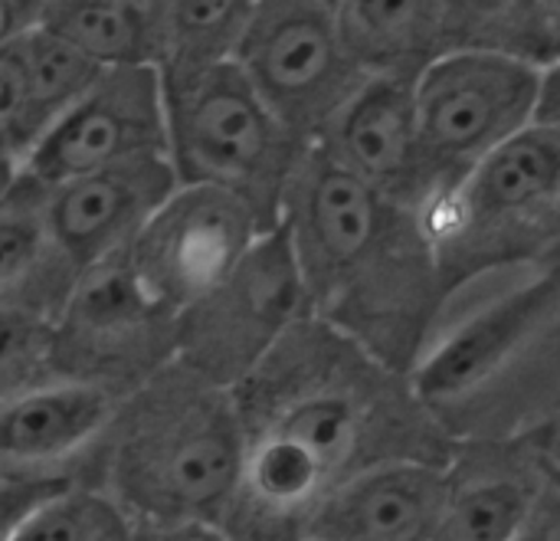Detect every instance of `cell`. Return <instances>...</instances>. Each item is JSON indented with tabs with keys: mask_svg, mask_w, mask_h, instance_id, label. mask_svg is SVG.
Here are the masks:
<instances>
[{
	"mask_svg": "<svg viewBox=\"0 0 560 541\" xmlns=\"http://www.w3.org/2000/svg\"><path fill=\"white\" fill-rule=\"evenodd\" d=\"M246 460L220 522L230 541H308L354 476L400 460L450 467L456 440L400 375L318 319H302L233 388Z\"/></svg>",
	"mask_w": 560,
	"mask_h": 541,
	"instance_id": "cell-1",
	"label": "cell"
},
{
	"mask_svg": "<svg viewBox=\"0 0 560 541\" xmlns=\"http://www.w3.org/2000/svg\"><path fill=\"white\" fill-rule=\"evenodd\" d=\"M279 223L312 319L387 368L413 375L450 302L427 217L364 184L322 145H308Z\"/></svg>",
	"mask_w": 560,
	"mask_h": 541,
	"instance_id": "cell-2",
	"label": "cell"
},
{
	"mask_svg": "<svg viewBox=\"0 0 560 541\" xmlns=\"http://www.w3.org/2000/svg\"><path fill=\"white\" fill-rule=\"evenodd\" d=\"M410 381L456 444L558 427L560 250L456 292Z\"/></svg>",
	"mask_w": 560,
	"mask_h": 541,
	"instance_id": "cell-3",
	"label": "cell"
},
{
	"mask_svg": "<svg viewBox=\"0 0 560 541\" xmlns=\"http://www.w3.org/2000/svg\"><path fill=\"white\" fill-rule=\"evenodd\" d=\"M243 460L233 391L174 361L115 407L79 486L112 499L131 526H220Z\"/></svg>",
	"mask_w": 560,
	"mask_h": 541,
	"instance_id": "cell-4",
	"label": "cell"
},
{
	"mask_svg": "<svg viewBox=\"0 0 560 541\" xmlns=\"http://www.w3.org/2000/svg\"><path fill=\"white\" fill-rule=\"evenodd\" d=\"M450 299L560 250V131L532 125L472 168L430 214ZM450 306V302H446Z\"/></svg>",
	"mask_w": 560,
	"mask_h": 541,
	"instance_id": "cell-5",
	"label": "cell"
},
{
	"mask_svg": "<svg viewBox=\"0 0 560 541\" xmlns=\"http://www.w3.org/2000/svg\"><path fill=\"white\" fill-rule=\"evenodd\" d=\"M161 82L177 184L230 191L269 230L279 227L282 197L308 145L282 125L233 59Z\"/></svg>",
	"mask_w": 560,
	"mask_h": 541,
	"instance_id": "cell-6",
	"label": "cell"
},
{
	"mask_svg": "<svg viewBox=\"0 0 560 541\" xmlns=\"http://www.w3.org/2000/svg\"><path fill=\"white\" fill-rule=\"evenodd\" d=\"M177 319L128 256L85 269L52 319V378L125 401L177 361Z\"/></svg>",
	"mask_w": 560,
	"mask_h": 541,
	"instance_id": "cell-7",
	"label": "cell"
},
{
	"mask_svg": "<svg viewBox=\"0 0 560 541\" xmlns=\"http://www.w3.org/2000/svg\"><path fill=\"white\" fill-rule=\"evenodd\" d=\"M538 99L541 69L502 56L443 53L417 79V122L433 207L492 151L538 122Z\"/></svg>",
	"mask_w": 560,
	"mask_h": 541,
	"instance_id": "cell-8",
	"label": "cell"
},
{
	"mask_svg": "<svg viewBox=\"0 0 560 541\" xmlns=\"http://www.w3.org/2000/svg\"><path fill=\"white\" fill-rule=\"evenodd\" d=\"M308 315V292L279 223L217 289L180 312L177 361L233 391Z\"/></svg>",
	"mask_w": 560,
	"mask_h": 541,
	"instance_id": "cell-9",
	"label": "cell"
},
{
	"mask_svg": "<svg viewBox=\"0 0 560 541\" xmlns=\"http://www.w3.org/2000/svg\"><path fill=\"white\" fill-rule=\"evenodd\" d=\"M233 62L305 145H315L368 82L328 0H256Z\"/></svg>",
	"mask_w": 560,
	"mask_h": 541,
	"instance_id": "cell-10",
	"label": "cell"
},
{
	"mask_svg": "<svg viewBox=\"0 0 560 541\" xmlns=\"http://www.w3.org/2000/svg\"><path fill=\"white\" fill-rule=\"evenodd\" d=\"M269 227L230 191L177 184L131 243L128 266L177 315L217 289Z\"/></svg>",
	"mask_w": 560,
	"mask_h": 541,
	"instance_id": "cell-11",
	"label": "cell"
},
{
	"mask_svg": "<svg viewBox=\"0 0 560 541\" xmlns=\"http://www.w3.org/2000/svg\"><path fill=\"white\" fill-rule=\"evenodd\" d=\"M167 158L161 69H108L30 151L23 171L43 184Z\"/></svg>",
	"mask_w": 560,
	"mask_h": 541,
	"instance_id": "cell-12",
	"label": "cell"
},
{
	"mask_svg": "<svg viewBox=\"0 0 560 541\" xmlns=\"http://www.w3.org/2000/svg\"><path fill=\"white\" fill-rule=\"evenodd\" d=\"M118 404L62 378L0 401V480L79 486Z\"/></svg>",
	"mask_w": 560,
	"mask_h": 541,
	"instance_id": "cell-13",
	"label": "cell"
},
{
	"mask_svg": "<svg viewBox=\"0 0 560 541\" xmlns=\"http://www.w3.org/2000/svg\"><path fill=\"white\" fill-rule=\"evenodd\" d=\"M43 187L52 237L85 273L131 250L144 223L177 191V174L167 158H148Z\"/></svg>",
	"mask_w": 560,
	"mask_h": 541,
	"instance_id": "cell-14",
	"label": "cell"
},
{
	"mask_svg": "<svg viewBox=\"0 0 560 541\" xmlns=\"http://www.w3.org/2000/svg\"><path fill=\"white\" fill-rule=\"evenodd\" d=\"M384 197L430 214L433 184L417 122V79H368L315 141Z\"/></svg>",
	"mask_w": 560,
	"mask_h": 541,
	"instance_id": "cell-15",
	"label": "cell"
},
{
	"mask_svg": "<svg viewBox=\"0 0 560 541\" xmlns=\"http://www.w3.org/2000/svg\"><path fill=\"white\" fill-rule=\"evenodd\" d=\"M548 473L538 437L459 444L446 467L450 496L430 541H515Z\"/></svg>",
	"mask_w": 560,
	"mask_h": 541,
	"instance_id": "cell-16",
	"label": "cell"
},
{
	"mask_svg": "<svg viewBox=\"0 0 560 541\" xmlns=\"http://www.w3.org/2000/svg\"><path fill=\"white\" fill-rule=\"evenodd\" d=\"M446 496V467L384 463L345 483L318 509L308 541H430Z\"/></svg>",
	"mask_w": 560,
	"mask_h": 541,
	"instance_id": "cell-17",
	"label": "cell"
},
{
	"mask_svg": "<svg viewBox=\"0 0 560 541\" xmlns=\"http://www.w3.org/2000/svg\"><path fill=\"white\" fill-rule=\"evenodd\" d=\"M79 276L52 237L43 181L23 171L0 204V306L52 322Z\"/></svg>",
	"mask_w": 560,
	"mask_h": 541,
	"instance_id": "cell-18",
	"label": "cell"
},
{
	"mask_svg": "<svg viewBox=\"0 0 560 541\" xmlns=\"http://www.w3.org/2000/svg\"><path fill=\"white\" fill-rule=\"evenodd\" d=\"M335 16L368 79H420L443 56L440 0H338Z\"/></svg>",
	"mask_w": 560,
	"mask_h": 541,
	"instance_id": "cell-19",
	"label": "cell"
},
{
	"mask_svg": "<svg viewBox=\"0 0 560 541\" xmlns=\"http://www.w3.org/2000/svg\"><path fill=\"white\" fill-rule=\"evenodd\" d=\"M43 26L102 69H161V20L154 0H49Z\"/></svg>",
	"mask_w": 560,
	"mask_h": 541,
	"instance_id": "cell-20",
	"label": "cell"
},
{
	"mask_svg": "<svg viewBox=\"0 0 560 541\" xmlns=\"http://www.w3.org/2000/svg\"><path fill=\"white\" fill-rule=\"evenodd\" d=\"M443 53H479L548 69L558 59L548 0H440Z\"/></svg>",
	"mask_w": 560,
	"mask_h": 541,
	"instance_id": "cell-21",
	"label": "cell"
},
{
	"mask_svg": "<svg viewBox=\"0 0 560 541\" xmlns=\"http://www.w3.org/2000/svg\"><path fill=\"white\" fill-rule=\"evenodd\" d=\"M161 20V76L230 62L256 0H154Z\"/></svg>",
	"mask_w": 560,
	"mask_h": 541,
	"instance_id": "cell-22",
	"label": "cell"
},
{
	"mask_svg": "<svg viewBox=\"0 0 560 541\" xmlns=\"http://www.w3.org/2000/svg\"><path fill=\"white\" fill-rule=\"evenodd\" d=\"M23 62L39 138L108 72L43 26H30L23 33Z\"/></svg>",
	"mask_w": 560,
	"mask_h": 541,
	"instance_id": "cell-23",
	"label": "cell"
},
{
	"mask_svg": "<svg viewBox=\"0 0 560 541\" xmlns=\"http://www.w3.org/2000/svg\"><path fill=\"white\" fill-rule=\"evenodd\" d=\"M10 541H131V522L102 493L66 486L46 499Z\"/></svg>",
	"mask_w": 560,
	"mask_h": 541,
	"instance_id": "cell-24",
	"label": "cell"
},
{
	"mask_svg": "<svg viewBox=\"0 0 560 541\" xmlns=\"http://www.w3.org/2000/svg\"><path fill=\"white\" fill-rule=\"evenodd\" d=\"M52 378V322L0 306V401Z\"/></svg>",
	"mask_w": 560,
	"mask_h": 541,
	"instance_id": "cell-25",
	"label": "cell"
},
{
	"mask_svg": "<svg viewBox=\"0 0 560 541\" xmlns=\"http://www.w3.org/2000/svg\"><path fill=\"white\" fill-rule=\"evenodd\" d=\"M36 122L23 62V36L0 49V151L16 158L20 164L36 148Z\"/></svg>",
	"mask_w": 560,
	"mask_h": 541,
	"instance_id": "cell-26",
	"label": "cell"
},
{
	"mask_svg": "<svg viewBox=\"0 0 560 541\" xmlns=\"http://www.w3.org/2000/svg\"><path fill=\"white\" fill-rule=\"evenodd\" d=\"M66 483H3L0 480V541L13 539V532Z\"/></svg>",
	"mask_w": 560,
	"mask_h": 541,
	"instance_id": "cell-27",
	"label": "cell"
},
{
	"mask_svg": "<svg viewBox=\"0 0 560 541\" xmlns=\"http://www.w3.org/2000/svg\"><path fill=\"white\" fill-rule=\"evenodd\" d=\"M515 541H560V473L551 467Z\"/></svg>",
	"mask_w": 560,
	"mask_h": 541,
	"instance_id": "cell-28",
	"label": "cell"
},
{
	"mask_svg": "<svg viewBox=\"0 0 560 541\" xmlns=\"http://www.w3.org/2000/svg\"><path fill=\"white\" fill-rule=\"evenodd\" d=\"M131 541H230L220 526L180 522V526H131Z\"/></svg>",
	"mask_w": 560,
	"mask_h": 541,
	"instance_id": "cell-29",
	"label": "cell"
},
{
	"mask_svg": "<svg viewBox=\"0 0 560 541\" xmlns=\"http://www.w3.org/2000/svg\"><path fill=\"white\" fill-rule=\"evenodd\" d=\"M538 125L560 131V59L541 69V99H538Z\"/></svg>",
	"mask_w": 560,
	"mask_h": 541,
	"instance_id": "cell-30",
	"label": "cell"
},
{
	"mask_svg": "<svg viewBox=\"0 0 560 541\" xmlns=\"http://www.w3.org/2000/svg\"><path fill=\"white\" fill-rule=\"evenodd\" d=\"M26 30H30V23L20 13V7L13 0H0V49L16 43Z\"/></svg>",
	"mask_w": 560,
	"mask_h": 541,
	"instance_id": "cell-31",
	"label": "cell"
},
{
	"mask_svg": "<svg viewBox=\"0 0 560 541\" xmlns=\"http://www.w3.org/2000/svg\"><path fill=\"white\" fill-rule=\"evenodd\" d=\"M20 174H23V164H20L16 158H10V154H3V151H0V204H3V200H7V194L16 187Z\"/></svg>",
	"mask_w": 560,
	"mask_h": 541,
	"instance_id": "cell-32",
	"label": "cell"
},
{
	"mask_svg": "<svg viewBox=\"0 0 560 541\" xmlns=\"http://www.w3.org/2000/svg\"><path fill=\"white\" fill-rule=\"evenodd\" d=\"M16 7H20V13L26 16V23L33 26L36 20H39V13H43V7L49 3V0H13Z\"/></svg>",
	"mask_w": 560,
	"mask_h": 541,
	"instance_id": "cell-33",
	"label": "cell"
},
{
	"mask_svg": "<svg viewBox=\"0 0 560 541\" xmlns=\"http://www.w3.org/2000/svg\"><path fill=\"white\" fill-rule=\"evenodd\" d=\"M548 13H551V33H555V49H558L560 59V0H548Z\"/></svg>",
	"mask_w": 560,
	"mask_h": 541,
	"instance_id": "cell-34",
	"label": "cell"
},
{
	"mask_svg": "<svg viewBox=\"0 0 560 541\" xmlns=\"http://www.w3.org/2000/svg\"><path fill=\"white\" fill-rule=\"evenodd\" d=\"M328 3H331V7H335V3H338V0H328Z\"/></svg>",
	"mask_w": 560,
	"mask_h": 541,
	"instance_id": "cell-35",
	"label": "cell"
}]
</instances>
